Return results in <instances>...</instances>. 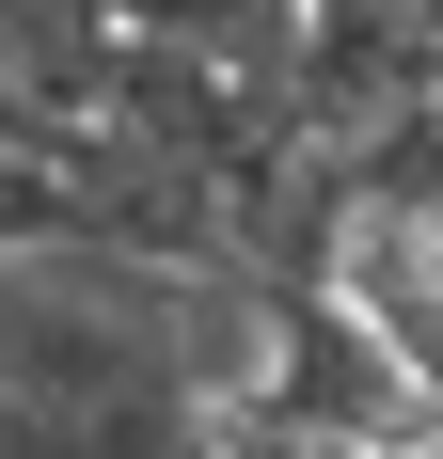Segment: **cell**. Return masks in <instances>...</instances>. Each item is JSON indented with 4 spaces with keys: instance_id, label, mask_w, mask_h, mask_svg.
Instances as JSON below:
<instances>
[{
    "instance_id": "obj_1",
    "label": "cell",
    "mask_w": 443,
    "mask_h": 459,
    "mask_svg": "<svg viewBox=\"0 0 443 459\" xmlns=\"http://www.w3.org/2000/svg\"><path fill=\"white\" fill-rule=\"evenodd\" d=\"M238 412L301 428V444H333V459H428V444H443V396L364 333V301H349L333 270L269 285V365H254Z\"/></svg>"
}]
</instances>
